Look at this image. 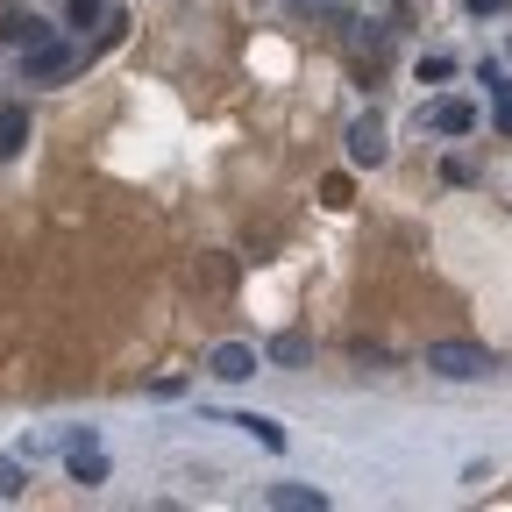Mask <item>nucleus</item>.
<instances>
[{
	"mask_svg": "<svg viewBox=\"0 0 512 512\" xmlns=\"http://www.w3.org/2000/svg\"><path fill=\"white\" fill-rule=\"evenodd\" d=\"M207 370H214V377H221V384H249V377H256V370H264V356H256V349H249V342H221V349H214V356H207Z\"/></svg>",
	"mask_w": 512,
	"mask_h": 512,
	"instance_id": "obj_4",
	"label": "nucleus"
},
{
	"mask_svg": "<svg viewBox=\"0 0 512 512\" xmlns=\"http://www.w3.org/2000/svg\"><path fill=\"white\" fill-rule=\"evenodd\" d=\"M306 356H313V342H306V335H278V342L264 349V363H278V370H299Z\"/></svg>",
	"mask_w": 512,
	"mask_h": 512,
	"instance_id": "obj_9",
	"label": "nucleus"
},
{
	"mask_svg": "<svg viewBox=\"0 0 512 512\" xmlns=\"http://www.w3.org/2000/svg\"><path fill=\"white\" fill-rule=\"evenodd\" d=\"M384 157H392V136H384V121H377V114H356V121H349V164L377 171Z\"/></svg>",
	"mask_w": 512,
	"mask_h": 512,
	"instance_id": "obj_3",
	"label": "nucleus"
},
{
	"mask_svg": "<svg viewBox=\"0 0 512 512\" xmlns=\"http://www.w3.org/2000/svg\"><path fill=\"white\" fill-rule=\"evenodd\" d=\"M477 86H484L491 100H498V93H512V79H505V64H498V57H484V64H477Z\"/></svg>",
	"mask_w": 512,
	"mask_h": 512,
	"instance_id": "obj_13",
	"label": "nucleus"
},
{
	"mask_svg": "<svg viewBox=\"0 0 512 512\" xmlns=\"http://www.w3.org/2000/svg\"><path fill=\"white\" fill-rule=\"evenodd\" d=\"M427 370L448 377V384H477V377L498 370V356L484 342H427Z\"/></svg>",
	"mask_w": 512,
	"mask_h": 512,
	"instance_id": "obj_1",
	"label": "nucleus"
},
{
	"mask_svg": "<svg viewBox=\"0 0 512 512\" xmlns=\"http://www.w3.org/2000/svg\"><path fill=\"white\" fill-rule=\"evenodd\" d=\"M43 36H50V29H43V15H36V8H15V0L0 8V43L29 50V43H43Z\"/></svg>",
	"mask_w": 512,
	"mask_h": 512,
	"instance_id": "obj_5",
	"label": "nucleus"
},
{
	"mask_svg": "<svg viewBox=\"0 0 512 512\" xmlns=\"http://www.w3.org/2000/svg\"><path fill=\"white\" fill-rule=\"evenodd\" d=\"M505 50H512V43H505Z\"/></svg>",
	"mask_w": 512,
	"mask_h": 512,
	"instance_id": "obj_17",
	"label": "nucleus"
},
{
	"mask_svg": "<svg viewBox=\"0 0 512 512\" xmlns=\"http://www.w3.org/2000/svg\"><path fill=\"white\" fill-rule=\"evenodd\" d=\"M228 427H242V434H256V441H264V448H285V427H278V420H264V413H235Z\"/></svg>",
	"mask_w": 512,
	"mask_h": 512,
	"instance_id": "obj_10",
	"label": "nucleus"
},
{
	"mask_svg": "<svg viewBox=\"0 0 512 512\" xmlns=\"http://www.w3.org/2000/svg\"><path fill=\"white\" fill-rule=\"evenodd\" d=\"M448 72H456V64H448V57H420V86H441Z\"/></svg>",
	"mask_w": 512,
	"mask_h": 512,
	"instance_id": "obj_14",
	"label": "nucleus"
},
{
	"mask_svg": "<svg viewBox=\"0 0 512 512\" xmlns=\"http://www.w3.org/2000/svg\"><path fill=\"white\" fill-rule=\"evenodd\" d=\"M72 72H79V50L64 43V36H43V43L22 50V79H29V86H64Z\"/></svg>",
	"mask_w": 512,
	"mask_h": 512,
	"instance_id": "obj_2",
	"label": "nucleus"
},
{
	"mask_svg": "<svg viewBox=\"0 0 512 512\" xmlns=\"http://www.w3.org/2000/svg\"><path fill=\"white\" fill-rule=\"evenodd\" d=\"M264 505H278V512H320V505H328V491H320V484H271Z\"/></svg>",
	"mask_w": 512,
	"mask_h": 512,
	"instance_id": "obj_8",
	"label": "nucleus"
},
{
	"mask_svg": "<svg viewBox=\"0 0 512 512\" xmlns=\"http://www.w3.org/2000/svg\"><path fill=\"white\" fill-rule=\"evenodd\" d=\"M22 491H29V463H22V456H0V498L15 505Z\"/></svg>",
	"mask_w": 512,
	"mask_h": 512,
	"instance_id": "obj_11",
	"label": "nucleus"
},
{
	"mask_svg": "<svg viewBox=\"0 0 512 512\" xmlns=\"http://www.w3.org/2000/svg\"><path fill=\"white\" fill-rule=\"evenodd\" d=\"M491 128H498V136H512V93H498V107H491Z\"/></svg>",
	"mask_w": 512,
	"mask_h": 512,
	"instance_id": "obj_15",
	"label": "nucleus"
},
{
	"mask_svg": "<svg viewBox=\"0 0 512 512\" xmlns=\"http://www.w3.org/2000/svg\"><path fill=\"white\" fill-rule=\"evenodd\" d=\"M512 0H470V15H505Z\"/></svg>",
	"mask_w": 512,
	"mask_h": 512,
	"instance_id": "obj_16",
	"label": "nucleus"
},
{
	"mask_svg": "<svg viewBox=\"0 0 512 512\" xmlns=\"http://www.w3.org/2000/svg\"><path fill=\"white\" fill-rule=\"evenodd\" d=\"M427 128H434V136H470V128H477V107H470V100H434V107H427Z\"/></svg>",
	"mask_w": 512,
	"mask_h": 512,
	"instance_id": "obj_7",
	"label": "nucleus"
},
{
	"mask_svg": "<svg viewBox=\"0 0 512 512\" xmlns=\"http://www.w3.org/2000/svg\"><path fill=\"white\" fill-rule=\"evenodd\" d=\"M64 22H72V29H100L107 22V0H64Z\"/></svg>",
	"mask_w": 512,
	"mask_h": 512,
	"instance_id": "obj_12",
	"label": "nucleus"
},
{
	"mask_svg": "<svg viewBox=\"0 0 512 512\" xmlns=\"http://www.w3.org/2000/svg\"><path fill=\"white\" fill-rule=\"evenodd\" d=\"M36 136V121H29V100H8L0 107V157H22Z\"/></svg>",
	"mask_w": 512,
	"mask_h": 512,
	"instance_id": "obj_6",
	"label": "nucleus"
}]
</instances>
